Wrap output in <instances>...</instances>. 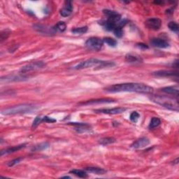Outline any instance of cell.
<instances>
[{
	"instance_id": "obj_2",
	"label": "cell",
	"mask_w": 179,
	"mask_h": 179,
	"mask_svg": "<svg viewBox=\"0 0 179 179\" xmlns=\"http://www.w3.org/2000/svg\"><path fill=\"white\" fill-rule=\"evenodd\" d=\"M150 99L153 102L161 105L167 109L178 111L179 106L178 98L163 96V95H152Z\"/></svg>"
},
{
	"instance_id": "obj_16",
	"label": "cell",
	"mask_w": 179,
	"mask_h": 179,
	"mask_svg": "<svg viewBox=\"0 0 179 179\" xmlns=\"http://www.w3.org/2000/svg\"><path fill=\"white\" fill-rule=\"evenodd\" d=\"M161 90L166 94L174 95V96L177 97L178 96L179 88L178 86H168V87L162 88Z\"/></svg>"
},
{
	"instance_id": "obj_13",
	"label": "cell",
	"mask_w": 179,
	"mask_h": 179,
	"mask_svg": "<svg viewBox=\"0 0 179 179\" xmlns=\"http://www.w3.org/2000/svg\"><path fill=\"white\" fill-rule=\"evenodd\" d=\"M150 143V141L148 138L146 137H142L138 138V140L132 144V147L136 149H138V148H145L147 146H148Z\"/></svg>"
},
{
	"instance_id": "obj_18",
	"label": "cell",
	"mask_w": 179,
	"mask_h": 179,
	"mask_svg": "<svg viewBox=\"0 0 179 179\" xmlns=\"http://www.w3.org/2000/svg\"><path fill=\"white\" fill-rule=\"evenodd\" d=\"M125 60L128 62L132 63V64H137V63H140L142 62V59L141 57L132 54L127 55L125 56Z\"/></svg>"
},
{
	"instance_id": "obj_23",
	"label": "cell",
	"mask_w": 179,
	"mask_h": 179,
	"mask_svg": "<svg viewBox=\"0 0 179 179\" xmlns=\"http://www.w3.org/2000/svg\"><path fill=\"white\" fill-rule=\"evenodd\" d=\"M161 124V120L160 118L153 117L152 118V119L151 120V123L149 124V128L150 129H154L155 128H157V127Z\"/></svg>"
},
{
	"instance_id": "obj_28",
	"label": "cell",
	"mask_w": 179,
	"mask_h": 179,
	"mask_svg": "<svg viewBox=\"0 0 179 179\" xmlns=\"http://www.w3.org/2000/svg\"><path fill=\"white\" fill-rule=\"evenodd\" d=\"M49 146V144L48 143H40L39 145L36 146L34 148H33L32 151H41V150H44L46 148H47Z\"/></svg>"
},
{
	"instance_id": "obj_22",
	"label": "cell",
	"mask_w": 179,
	"mask_h": 179,
	"mask_svg": "<svg viewBox=\"0 0 179 179\" xmlns=\"http://www.w3.org/2000/svg\"><path fill=\"white\" fill-rule=\"evenodd\" d=\"M115 142V138L114 137H105L103 138L102 139H100L99 143L101 145L103 146H107L109 144L114 143Z\"/></svg>"
},
{
	"instance_id": "obj_33",
	"label": "cell",
	"mask_w": 179,
	"mask_h": 179,
	"mask_svg": "<svg viewBox=\"0 0 179 179\" xmlns=\"http://www.w3.org/2000/svg\"><path fill=\"white\" fill-rule=\"evenodd\" d=\"M137 46L141 50H146V49H148V46L145 44H143V43H140V44H137Z\"/></svg>"
},
{
	"instance_id": "obj_8",
	"label": "cell",
	"mask_w": 179,
	"mask_h": 179,
	"mask_svg": "<svg viewBox=\"0 0 179 179\" xmlns=\"http://www.w3.org/2000/svg\"><path fill=\"white\" fill-rule=\"evenodd\" d=\"M127 110V109L123 107H117L113 109H96L94 110L95 113L98 114H111V115H115L120 114L122 113L125 112Z\"/></svg>"
},
{
	"instance_id": "obj_27",
	"label": "cell",
	"mask_w": 179,
	"mask_h": 179,
	"mask_svg": "<svg viewBox=\"0 0 179 179\" xmlns=\"http://www.w3.org/2000/svg\"><path fill=\"white\" fill-rule=\"evenodd\" d=\"M114 34L115 36H117L118 38H121L123 36V27H119V26H117L114 29Z\"/></svg>"
},
{
	"instance_id": "obj_24",
	"label": "cell",
	"mask_w": 179,
	"mask_h": 179,
	"mask_svg": "<svg viewBox=\"0 0 179 179\" xmlns=\"http://www.w3.org/2000/svg\"><path fill=\"white\" fill-rule=\"evenodd\" d=\"M103 41L106 43V44L109 45L111 47H115L116 46L118 42L115 39L111 38V37H105V38L103 39Z\"/></svg>"
},
{
	"instance_id": "obj_34",
	"label": "cell",
	"mask_w": 179,
	"mask_h": 179,
	"mask_svg": "<svg viewBox=\"0 0 179 179\" xmlns=\"http://www.w3.org/2000/svg\"><path fill=\"white\" fill-rule=\"evenodd\" d=\"M62 178H70V177H62Z\"/></svg>"
},
{
	"instance_id": "obj_26",
	"label": "cell",
	"mask_w": 179,
	"mask_h": 179,
	"mask_svg": "<svg viewBox=\"0 0 179 179\" xmlns=\"http://www.w3.org/2000/svg\"><path fill=\"white\" fill-rule=\"evenodd\" d=\"M168 27L169 28L170 30L174 31V32L177 33V34L178 33L179 26L177 22H174V21L170 22L168 24Z\"/></svg>"
},
{
	"instance_id": "obj_20",
	"label": "cell",
	"mask_w": 179,
	"mask_h": 179,
	"mask_svg": "<svg viewBox=\"0 0 179 179\" xmlns=\"http://www.w3.org/2000/svg\"><path fill=\"white\" fill-rule=\"evenodd\" d=\"M69 174H74L78 177L82 178H85L88 177V174H86V172L80 169H72L69 172Z\"/></svg>"
},
{
	"instance_id": "obj_32",
	"label": "cell",
	"mask_w": 179,
	"mask_h": 179,
	"mask_svg": "<svg viewBox=\"0 0 179 179\" xmlns=\"http://www.w3.org/2000/svg\"><path fill=\"white\" fill-rule=\"evenodd\" d=\"M21 160H22L21 157L18 158V159H15V160H12V161L9 162H8L7 165H8V167H13V166H14V165H16V164H18V163L20 162H21Z\"/></svg>"
},
{
	"instance_id": "obj_11",
	"label": "cell",
	"mask_w": 179,
	"mask_h": 179,
	"mask_svg": "<svg viewBox=\"0 0 179 179\" xmlns=\"http://www.w3.org/2000/svg\"><path fill=\"white\" fill-rule=\"evenodd\" d=\"M73 11V6L71 1H66L63 7L60 10V15L62 17H68L70 16Z\"/></svg>"
},
{
	"instance_id": "obj_10",
	"label": "cell",
	"mask_w": 179,
	"mask_h": 179,
	"mask_svg": "<svg viewBox=\"0 0 179 179\" xmlns=\"http://www.w3.org/2000/svg\"><path fill=\"white\" fill-rule=\"evenodd\" d=\"M152 75L156 77H164V78H176L178 79V71H170V70H160L153 72Z\"/></svg>"
},
{
	"instance_id": "obj_4",
	"label": "cell",
	"mask_w": 179,
	"mask_h": 179,
	"mask_svg": "<svg viewBox=\"0 0 179 179\" xmlns=\"http://www.w3.org/2000/svg\"><path fill=\"white\" fill-rule=\"evenodd\" d=\"M115 64L111 62H106L103 61V60H99L97 59H89L85 61L80 62L79 64L75 66L74 69H87L92 67H97L99 68H104V67H110L114 66Z\"/></svg>"
},
{
	"instance_id": "obj_17",
	"label": "cell",
	"mask_w": 179,
	"mask_h": 179,
	"mask_svg": "<svg viewBox=\"0 0 179 179\" xmlns=\"http://www.w3.org/2000/svg\"><path fill=\"white\" fill-rule=\"evenodd\" d=\"M26 79H27V76H14V75H12V76H5V79L4 77H2L1 79V81L3 82L4 80L5 81H13V80H15V81H18V80H23Z\"/></svg>"
},
{
	"instance_id": "obj_12",
	"label": "cell",
	"mask_w": 179,
	"mask_h": 179,
	"mask_svg": "<svg viewBox=\"0 0 179 179\" xmlns=\"http://www.w3.org/2000/svg\"><path fill=\"white\" fill-rule=\"evenodd\" d=\"M115 100L113 99H109V98H104V99H97L93 100H88L85 102L79 103V105H91V104H107V103H113Z\"/></svg>"
},
{
	"instance_id": "obj_19",
	"label": "cell",
	"mask_w": 179,
	"mask_h": 179,
	"mask_svg": "<svg viewBox=\"0 0 179 179\" xmlns=\"http://www.w3.org/2000/svg\"><path fill=\"white\" fill-rule=\"evenodd\" d=\"M85 171L97 175H102L106 173V171L105 169L99 168V167H88V168L85 169Z\"/></svg>"
},
{
	"instance_id": "obj_3",
	"label": "cell",
	"mask_w": 179,
	"mask_h": 179,
	"mask_svg": "<svg viewBox=\"0 0 179 179\" xmlns=\"http://www.w3.org/2000/svg\"><path fill=\"white\" fill-rule=\"evenodd\" d=\"M38 108L36 105L32 104H19L3 109L2 114L6 115L30 114L36 111Z\"/></svg>"
},
{
	"instance_id": "obj_21",
	"label": "cell",
	"mask_w": 179,
	"mask_h": 179,
	"mask_svg": "<svg viewBox=\"0 0 179 179\" xmlns=\"http://www.w3.org/2000/svg\"><path fill=\"white\" fill-rule=\"evenodd\" d=\"M53 30H55L56 32L57 31H60V32H63L66 30V28H67V25H66L65 22L60 21L57 23V24L54 26Z\"/></svg>"
},
{
	"instance_id": "obj_9",
	"label": "cell",
	"mask_w": 179,
	"mask_h": 179,
	"mask_svg": "<svg viewBox=\"0 0 179 179\" xmlns=\"http://www.w3.org/2000/svg\"><path fill=\"white\" fill-rule=\"evenodd\" d=\"M103 13L107 17V21L114 22L115 23H118L120 21L121 16L119 13L115 12L114 11L104 9L103 10Z\"/></svg>"
},
{
	"instance_id": "obj_5",
	"label": "cell",
	"mask_w": 179,
	"mask_h": 179,
	"mask_svg": "<svg viewBox=\"0 0 179 179\" xmlns=\"http://www.w3.org/2000/svg\"><path fill=\"white\" fill-rule=\"evenodd\" d=\"M104 45L103 39L98 37H91L85 42V46L90 50L99 51L102 48Z\"/></svg>"
},
{
	"instance_id": "obj_7",
	"label": "cell",
	"mask_w": 179,
	"mask_h": 179,
	"mask_svg": "<svg viewBox=\"0 0 179 179\" xmlns=\"http://www.w3.org/2000/svg\"><path fill=\"white\" fill-rule=\"evenodd\" d=\"M146 26L149 30L157 31L160 29L162 26V21L157 18H152L147 20L145 22Z\"/></svg>"
},
{
	"instance_id": "obj_1",
	"label": "cell",
	"mask_w": 179,
	"mask_h": 179,
	"mask_svg": "<svg viewBox=\"0 0 179 179\" xmlns=\"http://www.w3.org/2000/svg\"><path fill=\"white\" fill-rule=\"evenodd\" d=\"M106 92H134L142 94H152L153 92V88L151 86L143 83H120L108 86L104 88Z\"/></svg>"
},
{
	"instance_id": "obj_30",
	"label": "cell",
	"mask_w": 179,
	"mask_h": 179,
	"mask_svg": "<svg viewBox=\"0 0 179 179\" xmlns=\"http://www.w3.org/2000/svg\"><path fill=\"white\" fill-rule=\"evenodd\" d=\"M42 123V117L41 116H37L35 120H34L33 124H32V128H36V127L39 125L40 123Z\"/></svg>"
},
{
	"instance_id": "obj_29",
	"label": "cell",
	"mask_w": 179,
	"mask_h": 179,
	"mask_svg": "<svg viewBox=\"0 0 179 179\" xmlns=\"http://www.w3.org/2000/svg\"><path fill=\"white\" fill-rule=\"evenodd\" d=\"M139 118H140V115L139 114H138V112L137 111H134V112H132V114H130V116H129V119H130V120L132 121V122H133V123H137L138 120L139 119Z\"/></svg>"
},
{
	"instance_id": "obj_15",
	"label": "cell",
	"mask_w": 179,
	"mask_h": 179,
	"mask_svg": "<svg viewBox=\"0 0 179 179\" xmlns=\"http://www.w3.org/2000/svg\"><path fill=\"white\" fill-rule=\"evenodd\" d=\"M26 144H21V145H18L16 146H13V147H10V148H5L4 150H2L1 151V156H3L4 155H7V154H11L13 153V152H15L20 151V150L22 149L23 148H25Z\"/></svg>"
},
{
	"instance_id": "obj_14",
	"label": "cell",
	"mask_w": 179,
	"mask_h": 179,
	"mask_svg": "<svg viewBox=\"0 0 179 179\" xmlns=\"http://www.w3.org/2000/svg\"><path fill=\"white\" fill-rule=\"evenodd\" d=\"M152 45L155 47L160 48H166L169 46V42L166 41L165 39H160V38H154L151 40Z\"/></svg>"
},
{
	"instance_id": "obj_31",
	"label": "cell",
	"mask_w": 179,
	"mask_h": 179,
	"mask_svg": "<svg viewBox=\"0 0 179 179\" xmlns=\"http://www.w3.org/2000/svg\"><path fill=\"white\" fill-rule=\"evenodd\" d=\"M42 122H45V123H56V120L53 119V118L48 117V116H44L42 118Z\"/></svg>"
},
{
	"instance_id": "obj_6",
	"label": "cell",
	"mask_w": 179,
	"mask_h": 179,
	"mask_svg": "<svg viewBox=\"0 0 179 179\" xmlns=\"http://www.w3.org/2000/svg\"><path fill=\"white\" fill-rule=\"evenodd\" d=\"M45 66H46V64L42 61L34 62L32 63H30V64L25 65L24 66V67H22L21 69V70H20V72L22 74H25V73H27V72L36 71V70H38V69H42V68L45 67Z\"/></svg>"
},
{
	"instance_id": "obj_25",
	"label": "cell",
	"mask_w": 179,
	"mask_h": 179,
	"mask_svg": "<svg viewBox=\"0 0 179 179\" xmlns=\"http://www.w3.org/2000/svg\"><path fill=\"white\" fill-rule=\"evenodd\" d=\"M88 31V27H76L74 28L71 30V32L75 34H83L87 32Z\"/></svg>"
}]
</instances>
